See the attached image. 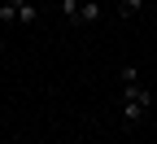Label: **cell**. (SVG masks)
I'll return each mask as SVG.
<instances>
[{"mask_svg":"<svg viewBox=\"0 0 157 144\" xmlns=\"http://www.w3.org/2000/svg\"><path fill=\"white\" fill-rule=\"evenodd\" d=\"M148 109H153V88H144V83L122 88V122L127 127H140L148 118Z\"/></svg>","mask_w":157,"mask_h":144,"instance_id":"obj_1","label":"cell"},{"mask_svg":"<svg viewBox=\"0 0 157 144\" xmlns=\"http://www.w3.org/2000/svg\"><path fill=\"white\" fill-rule=\"evenodd\" d=\"M96 22H101V0H83V9H78V31L96 26Z\"/></svg>","mask_w":157,"mask_h":144,"instance_id":"obj_2","label":"cell"},{"mask_svg":"<svg viewBox=\"0 0 157 144\" xmlns=\"http://www.w3.org/2000/svg\"><path fill=\"white\" fill-rule=\"evenodd\" d=\"M17 9H22V0H0V22L17 26Z\"/></svg>","mask_w":157,"mask_h":144,"instance_id":"obj_3","label":"cell"},{"mask_svg":"<svg viewBox=\"0 0 157 144\" xmlns=\"http://www.w3.org/2000/svg\"><path fill=\"white\" fill-rule=\"evenodd\" d=\"M39 22V9L31 5V0H22V9H17V26H35Z\"/></svg>","mask_w":157,"mask_h":144,"instance_id":"obj_4","label":"cell"},{"mask_svg":"<svg viewBox=\"0 0 157 144\" xmlns=\"http://www.w3.org/2000/svg\"><path fill=\"white\" fill-rule=\"evenodd\" d=\"M57 9H61V18H66L70 26H78V9H83V0H61Z\"/></svg>","mask_w":157,"mask_h":144,"instance_id":"obj_5","label":"cell"},{"mask_svg":"<svg viewBox=\"0 0 157 144\" xmlns=\"http://www.w3.org/2000/svg\"><path fill=\"white\" fill-rule=\"evenodd\" d=\"M118 79H122V88H135V83H140V66H122Z\"/></svg>","mask_w":157,"mask_h":144,"instance_id":"obj_6","label":"cell"}]
</instances>
